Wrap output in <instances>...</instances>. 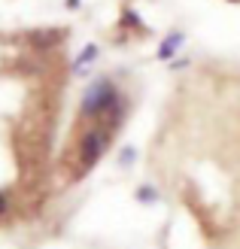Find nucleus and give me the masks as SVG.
I'll return each mask as SVG.
<instances>
[{
	"label": "nucleus",
	"mask_w": 240,
	"mask_h": 249,
	"mask_svg": "<svg viewBox=\"0 0 240 249\" xmlns=\"http://www.w3.org/2000/svg\"><path fill=\"white\" fill-rule=\"evenodd\" d=\"M67 6H70V9H76V6H79V0H67Z\"/></svg>",
	"instance_id": "nucleus-3"
},
{
	"label": "nucleus",
	"mask_w": 240,
	"mask_h": 249,
	"mask_svg": "<svg viewBox=\"0 0 240 249\" xmlns=\"http://www.w3.org/2000/svg\"><path fill=\"white\" fill-rule=\"evenodd\" d=\"M122 24H125V28H137V31H143V21L137 18V12H134V9H122Z\"/></svg>",
	"instance_id": "nucleus-2"
},
{
	"label": "nucleus",
	"mask_w": 240,
	"mask_h": 249,
	"mask_svg": "<svg viewBox=\"0 0 240 249\" xmlns=\"http://www.w3.org/2000/svg\"><path fill=\"white\" fill-rule=\"evenodd\" d=\"M183 40H185V36H183V34H170V36H167V40H164V43H161V58H170V55L176 52V49H180V46H183Z\"/></svg>",
	"instance_id": "nucleus-1"
}]
</instances>
